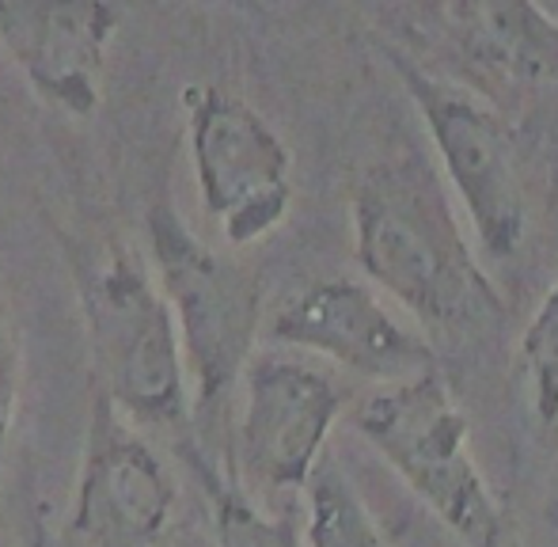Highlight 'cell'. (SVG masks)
I'll return each mask as SVG.
<instances>
[{"label": "cell", "instance_id": "1", "mask_svg": "<svg viewBox=\"0 0 558 547\" xmlns=\"http://www.w3.org/2000/svg\"><path fill=\"white\" fill-rule=\"evenodd\" d=\"M353 247L368 281L396 296L429 335L471 339L506 324V296L483 270L441 175L418 148L361 171Z\"/></svg>", "mask_w": 558, "mask_h": 547}, {"label": "cell", "instance_id": "2", "mask_svg": "<svg viewBox=\"0 0 558 547\" xmlns=\"http://www.w3.org/2000/svg\"><path fill=\"white\" fill-rule=\"evenodd\" d=\"M353 426L468 547L506 536V513L471 457L468 418L441 369L376 388L353 408Z\"/></svg>", "mask_w": 558, "mask_h": 547}, {"label": "cell", "instance_id": "3", "mask_svg": "<svg viewBox=\"0 0 558 547\" xmlns=\"http://www.w3.org/2000/svg\"><path fill=\"white\" fill-rule=\"evenodd\" d=\"M148 236L183 365L194 373V408L214 418L251 362L263 324V285L243 263L209 252L175 209L156 206L148 214Z\"/></svg>", "mask_w": 558, "mask_h": 547}, {"label": "cell", "instance_id": "4", "mask_svg": "<svg viewBox=\"0 0 558 547\" xmlns=\"http://www.w3.org/2000/svg\"><path fill=\"white\" fill-rule=\"evenodd\" d=\"M81 304L88 319L96 388L114 411L145 426H179L186 418V365L179 331L160 285L133 252L81 267Z\"/></svg>", "mask_w": 558, "mask_h": 547}, {"label": "cell", "instance_id": "5", "mask_svg": "<svg viewBox=\"0 0 558 547\" xmlns=\"http://www.w3.org/2000/svg\"><path fill=\"white\" fill-rule=\"evenodd\" d=\"M388 58L426 122L448 186L468 209L478 252L494 263H513L529 236V198L517 171L513 126L483 96L429 73L411 53L388 46Z\"/></svg>", "mask_w": 558, "mask_h": 547}, {"label": "cell", "instance_id": "6", "mask_svg": "<svg viewBox=\"0 0 558 547\" xmlns=\"http://www.w3.org/2000/svg\"><path fill=\"white\" fill-rule=\"evenodd\" d=\"M186 119L198 194L225 240L247 247L270 236L293 202V156L278 130L247 99L209 84L186 92Z\"/></svg>", "mask_w": 558, "mask_h": 547}, {"label": "cell", "instance_id": "7", "mask_svg": "<svg viewBox=\"0 0 558 547\" xmlns=\"http://www.w3.org/2000/svg\"><path fill=\"white\" fill-rule=\"evenodd\" d=\"M235 467L258 490H296L327 452L345 388L331 373L296 357H251L240 377Z\"/></svg>", "mask_w": 558, "mask_h": 547}, {"label": "cell", "instance_id": "8", "mask_svg": "<svg viewBox=\"0 0 558 547\" xmlns=\"http://www.w3.org/2000/svg\"><path fill=\"white\" fill-rule=\"evenodd\" d=\"M270 339L301 347L376 385H403L437 369V350L407 327L365 281L324 278L304 285L270 319Z\"/></svg>", "mask_w": 558, "mask_h": 547}, {"label": "cell", "instance_id": "9", "mask_svg": "<svg viewBox=\"0 0 558 547\" xmlns=\"http://www.w3.org/2000/svg\"><path fill=\"white\" fill-rule=\"evenodd\" d=\"M171 506L175 479L163 460L96 388L69 525L73 540L81 547H156Z\"/></svg>", "mask_w": 558, "mask_h": 547}, {"label": "cell", "instance_id": "10", "mask_svg": "<svg viewBox=\"0 0 558 547\" xmlns=\"http://www.w3.org/2000/svg\"><path fill=\"white\" fill-rule=\"evenodd\" d=\"M118 8L104 0H0V46L27 84L69 114L99 107Z\"/></svg>", "mask_w": 558, "mask_h": 547}, {"label": "cell", "instance_id": "11", "mask_svg": "<svg viewBox=\"0 0 558 547\" xmlns=\"http://www.w3.org/2000/svg\"><path fill=\"white\" fill-rule=\"evenodd\" d=\"M448 50L471 81L486 88L529 92L558 84V20L539 4L475 0L434 8Z\"/></svg>", "mask_w": 558, "mask_h": 547}, {"label": "cell", "instance_id": "12", "mask_svg": "<svg viewBox=\"0 0 558 547\" xmlns=\"http://www.w3.org/2000/svg\"><path fill=\"white\" fill-rule=\"evenodd\" d=\"M308 547H388L373 510L331 452L319 457L308 483Z\"/></svg>", "mask_w": 558, "mask_h": 547}, {"label": "cell", "instance_id": "13", "mask_svg": "<svg viewBox=\"0 0 558 547\" xmlns=\"http://www.w3.org/2000/svg\"><path fill=\"white\" fill-rule=\"evenodd\" d=\"M521 369L529 377L532 411L547 429H558V278L544 293L521 335Z\"/></svg>", "mask_w": 558, "mask_h": 547}, {"label": "cell", "instance_id": "14", "mask_svg": "<svg viewBox=\"0 0 558 547\" xmlns=\"http://www.w3.org/2000/svg\"><path fill=\"white\" fill-rule=\"evenodd\" d=\"M214 502V528L217 547H301L296 528L281 518H266L240 487L217 479V475L202 472Z\"/></svg>", "mask_w": 558, "mask_h": 547}, {"label": "cell", "instance_id": "15", "mask_svg": "<svg viewBox=\"0 0 558 547\" xmlns=\"http://www.w3.org/2000/svg\"><path fill=\"white\" fill-rule=\"evenodd\" d=\"M15 403H20V350L0 316V464H4L8 434L15 422Z\"/></svg>", "mask_w": 558, "mask_h": 547}, {"label": "cell", "instance_id": "16", "mask_svg": "<svg viewBox=\"0 0 558 547\" xmlns=\"http://www.w3.org/2000/svg\"><path fill=\"white\" fill-rule=\"evenodd\" d=\"M483 547H513V544H509V536H494V540H486Z\"/></svg>", "mask_w": 558, "mask_h": 547}, {"label": "cell", "instance_id": "17", "mask_svg": "<svg viewBox=\"0 0 558 547\" xmlns=\"http://www.w3.org/2000/svg\"><path fill=\"white\" fill-rule=\"evenodd\" d=\"M551 191L558 194V163H555V175H551Z\"/></svg>", "mask_w": 558, "mask_h": 547}]
</instances>
